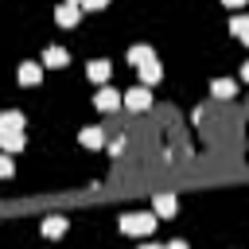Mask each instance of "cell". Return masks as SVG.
Returning a JSON list of instances; mask_svg holds the SVG:
<instances>
[{"mask_svg": "<svg viewBox=\"0 0 249 249\" xmlns=\"http://www.w3.org/2000/svg\"><path fill=\"white\" fill-rule=\"evenodd\" d=\"M156 222H160L156 214H124V218H121V230L132 233V237H140V233H152Z\"/></svg>", "mask_w": 249, "mask_h": 249, "instance_id": "1", "label": "cell"}, {"mask_svg": "<svg viewBox=\"0 0 249 249\" xmlns=\"http://www.w3.org/2000/svg\"><path fill=\"white\" fill-rule=\"evenodd\" d=\"M124 109H132V113L152 109V93H148V86H132V89H124Z\"/></svg>", "mask_w": 249, "mask_h": 249, "instance_id": "2", "label": "cell"}, {"mask_svg": "<svg viewBox=\"0 0 249 249\" xmlns=\"http://www.w3.org/2000/svg\"><path fill=\"white\" fill-rule=\"evenodd\" d=\"M93 105H97L101 113H113V109H121V105H124V93L105 86V89H97V93H93Z\"/></svg>", "mask_w": 249, "mask_h": 249, "instance_id": "3", "label": "cell"}, {"mask_svg": "<svg viewBox=\"0 0 249 249\" xmlns=\"http://www.w3.org/2000/svg\"><path fill=\"white\" fill-rule=\"evenodd\" d=\"M78 16H82V4H74V0H62V4L54 8V23H58V27H74Z\"/></svg>", "mask_w": 249, "mask_h": 249, "instance_id": "4", "label": "cell"}, {"mask_svg": "<svg viewBox=\"0 0 249 249\" xmlns=\"http://www.w3.org/2000/svg\"><path fill=\"white\" fill-rule=\"evenodd\" d=\"M0 148L4 152H19L23 148V132L19 128H0Z\"/></svg>", "mask_w": 249, "mask_h": 249, "instance_id": "5", "label": "cell"}, {"mask_svg": "<svg viewBox=\"0 0 249 249\" xmlns=\"http://www.w3.org/2000/svg\"><path fill=\"white\" fill-rule=\"evenodd\" d=\"M39 78H43V66L39 62H23L19 66V86H39Z\"/></svg>", "mask_w": 249, "mask_h": 249, "instance_id": "6", "label": "cell"}, {"mask_svg": "<svg viewBox=\"0 0 249 249\" xmlns=\"http://www.w3.org/2000/svg\"><path fill=\"white\" fill-rule=\"evenodd\" d=\"M66 62H70V54H66L62 47H47V51H43V66H58V70H62Z\"/></svg>", "mask_w": 249, "mask_h": 249, "instance_id": "7", "label": "cell"}, {"mask_svg": "<svg viewBox=\"0 0 249 249\" xmlns=\"http://www.w3.org/2000/svg\"><path fill=\"white\" fill-rule=\"evenodd\" d=\"M152 58H156V51H152V47H144V43H136V47L128 51V62H132L136 70H140L144 62H152Z\"/></svg>", "mask_w": 249, "mask_h": 249, "instance_id": "8", "label": "cell"}, {"mask_svg": "<svg viewBox=\"0 0 249 249\" xmlns=\"http://www.w3.org/2000/svg\"><path fill=\"white\" fill-rule=\"evenodd\" d=\"M160 78H163V66H160V62H156V58H152V62H144V66H140V82H144V86H156V82H160Z\"/></svg>", "mask_w": 249, "mask_h": 249, "instance_id": "9", "label": "cell"}, {"mask_svg": "<svg viewBox=\"0 0 249 249\" xmlns=\"http://www.w3.org/2000/svg\"><path fill=\"white\" fill-rule=\"evenodd\" d=\"M152 206H156V214H160V218H171L179 202H175V195H156V202H152Z\"/></svg>", "mask_w": 249, "mask_h": 249, "instance_id": "10", "label": "cell"}, {"mask_svg": "<svg viewBox=\"0 0 249 249\" xmlns=\"http://www.w3.org/2000/svg\"><path fill=\"white\" fill-rule=\"evenodd\" d=\"M109 70H113V66H109L105 58H97V62H89V66H86V74H89V82H105V78H109Z\"/></svg>", "mask_w": 249, "mask_h": 249, "instance_id": "11", "label": "cell"}, {"mask_svg": "<svg viewBox=\"0 0 249 249\" xmlns=\"http://www.w3.org/2000/svg\"><path fill=\"white\" fill-rule=\"evenodd\" d=\"M233 89H237V86H233L230 78H214V82H210V93H214V97H233Z\"/></svg>", "mask_w": 249, "mask_h": 249, "instance_id": "12", "label": "cell"}, {"mask_svg": "<svg viewBox=\"0 0 249 249\" xmlns=\"http://www.w3.org/2000/svg\"><path fill=\"white\" fill-rule=\"evenodd\" d=\"M230 31H233L241 43H249V16H233V19H230Z\"/></svg>", "mask_w": 249, "mask_h": 249, "instance_id": "13", "label": "cell"}, {"mask_svg": "<svg viewBox=\"0 0 249 249\" xmlns=\"http://www.w3.org/2000/svg\"><path fill=\"white\" fill-rule=\"evenodd\" d=\"M43 233H47V237H62V233H66V218H47V222H43Z\"/></svg>", "mask_w": 249, "mask_h": 249, "instance_id": "14", "label": "cell"}, {"mask_svg": "<svg viewBox=\"0 0 249 249\" xmlns=\"http://www.w3.org/2000/svg\"><path fill=\"white\" fill-rule=\"evenodd\" d=\"M86 148H101V128H82V136H78Z\"/></svg>", "mask_w": 249, "mask_h": 249, "instance_id": "15", "label": "cell"}, {"mask_svg": "<svg viewBox=\"0 0 249 249\" xmlns=\"http://www.w3.org/2000/svg\"><path fill=\"white\" fill-rule=\"evenodd\" d=\"M0 128H23V113H16V109L4 113V117H0Z\"/></svg>", "mask_w": 249, "mask_h": 249, "instance_id": "16", "label": "cell"}, {"mask_svg": "<svg viewBox=\"0 0 249 249\" xmlns=\"http://www.w3.org/2000/svg\"><path fill=\"white\" fill-rule=\"evenodd\" d=\"M109 0H82V8H105Z\"/></svg>", "mask_w": 249, "mask_h": 249, "instance_id": "17", "label": "cell"}, {"mask_svg": "<svg viewBox=\"0 0 249 249\" xmlns=\"http://www.w3.org/2000/svg\"><path fill=\"white\" fill-rule=\"evenodd\" d=\"M226 8H241V4H249V0H222Z\"/></svg>", "mask_w": 249, "mask_h": 249, "instance_id": "18", "label": "cell"}, {"mask_svg": "<svg viewBox=\"0 0 249 249\" xmlns=\"http://www.w3.org/2000/svg\"><path fill=\"white\" fill-rule=\"evenodd\" d=\"M241 78H245V82H249V62H245V66H241Z\"/></svg>", "mask_w": 249, "mask_h": 249, "instance_id": "19", "label": "cell"}, {"mask_svg": "<svg viewBox=\"0 0 249 249\" xmlns=\"http://www.w3.org/2000/svg\"><path fill=\"white\" fill-rule=\"evenodd\" d=\"M74 4H82V0H74Z\"/></svg>", "mask_w": 249, "mask_h": 249, "instance_id": "20", "label": "cell"}]
</instances>
